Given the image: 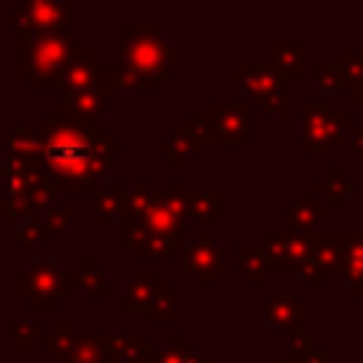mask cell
<instances>
[{
	"label": "cell",
	"mask_w": 363,
	"mask_h": 363,
	"mask_svg": "<svg viewBox=\"0 0 363 363\" xmlns=\"http://www.w3.org/2000/svg\"><path fill=\"white\" fill-rule=\"evenodd\" d=\"M119 150L122 145L113 142L105 128L74 119L62 102L43 119V173L57 193H96V182L105 176L111 156Z\"/></svg>",
	"instance_id": "obj_1"
},
{
	"label": "cell",
	"mask_w": 363,
	"mask_h": 363,
	"mask_svg": "<svg viewBox=\"0 0 363 363\" xmlns=\"http://www.w3.org/2000/svg\"><path fill=\"white\" fill-rule=\"evenodd\" d=\"M82 54V40L65 31L31 34L17 40V74L28 79L31 91H51L60 85L68 65Z\"/></svg>",
	"instance_id": "obj_2"
},
{
	"label": "cell",
	"mask_w": 363,
	"mask_h": 363,
	"mask_svg": "<svg viewBox=\"0 0 363 363\" xmlns=\"http://www.w3.org/2000/svg\"><path fill=\"white\" fill-rule=\"evenodd\" d=\"M119 37H122V48H119L122 71L136 82V88L156 91L173 65V48L162 37L159 26H122Z\"/></svg>",
	"instance_id": "obj_3"
},
{
	"label": "cell",
	"mask_w": 363,
	"mask_h": 363,
	"mask_svg": "<svg viewBox=\"0 0 363 363\" xmlns=\"http://www.w3.org/2000/svg\"><path fill=\"white\" fill-rule=\"evenodd\" d=\"M17 292L28 298L31 309H54L60 298H68L71 284L65 269L51 261H34L17 275Z\"/></svg>",
	"instance_id": "obj_4"
},
{
	"label": "cell",
	"mask_w": 363,
	"mask_h": 363,
	"mask_svg": "<svg viewBox=\"0 0 363 363\" xmlns=\"http://www.w3.org/2000/svg\"><path fill=\"white\" fill-rule=\"evenodd\" d=\"M354 128V116H329V111L318 102L301 105V153L312 156L326 145H337L343 130Z\"/></svg>",
	"instance_id": "obj_5"
},
{
	"label": "cell",
	"mask_w": 363,
	"mask_h": 363,
	"mask_svg": "<svg viewBox=\"0 0 363 363\" xmlns=\"http://www.w3.org/2000/svg\"><path fill=\"white\" fill-rule=\"evenodd\" d=\"M71 20L65 0H26L20 11L6 14V26L17 28L20 37L31 34H60Z\"/></svg>",
	"instance_id": "obj_6"
},
{
	"label": "cell",
	"mask_w": 363,
	"mask_h": 363,
	"mask_svg": "<svg viewBox=\"0 0 363 363\" xmlns=\"http://www.w3.org/2000/svg\"><path fill=\"white\" fill-rule=\"evenodd\" d=\"M207 116L216 125L218 142H250V105L247 102H213Z\"/></svg>",
	"instance_id": "obj_7"
},
{
	"label": "cell",
	"mask_w": 363,
	"mask_h": 363,
	"mask_svg": "<svg viewBox=\"0 0 363 363\" xmlns=\"http://www.w3.org/2000/svg\"><path fill=\"white\" fill-rule=\"evenodd\" d=\"M184 267L196 275L199 284H210L216 272L224 269V250L221 244H216L210 235H201L199 241H193L187 250H184Z\"/></svg>",
	"instance_id": "obj_8"
},
{
	"label": "cell",
	"mask_w": 363,
	"mask_h": 363,
	"mask_svg": "<svg viewBox=\"0 0 363 363\" xmlns=\"http://www.w3.org/2000/svg\"><path fill=\"white\" fill-rule=\"evenodd\" d=\"M136 224H139L147 235H156V238L167 241L173 250H176V247H184V241H187V235H184V221H182L176 213H170V210L164 207L162 196L153 201V207H150Z\"/></svg>",
	"instance_id": "obj_9"
},
{
	"label": "cell",
	"mask_w": 363,
	"mask_h": 363,
	"mask_svg": "<svg viewBox=\"0 0 363 363\" xmlns=\"http://www.w3.org/2000/svg\"><path fill=\"white\" fill-rule=\"evenodd\" d=\"M235 79L261 102L267 96H275V94H286V79L281 77V71L272 65H247L241 62L235 68Z\"/></svg>",
	"instance_id": "obj_10"
},
{
	"label": "cell",
	"mask_w": 363,
	"mask_h": 363,
	"mask_svg": "<svg viewBox=\"0 0 363 363\" xmlns=\"http://www.w3.org/2000/svg\"><path fill=\"white\" fill-rule=\"evenodd\" d=\"M337 269L340 281L352 286L357 298H363V233H340Z\"/></svg>",
	"instance_id": "obj_11"
},
{
	"label": "cell",
	"mask_w": 363,
	"mask_h": 363,
	"mask_svg": "<svg viewBox=\"0 0 363 363\" xmlns=\"http://www.w3.org/2000/svg\"><path fill=\"white\" fill-rule=\"evenodd\" d=\"M6 162H14L20 167H37L43 170V153H40V133L28 128H17L6 133Z\"/></svg>",
	"instance_id": "obj_12"
},
{
	"label": "cell",
	"mask_w": 363,
	"mask_h": 363,
	"mask_svg": "<svg viewBox=\"0 0 363 363\" xmlns=\"http://www.w3.org/2000/svg\"><path fill=\"white\" fill-rule=\"evenodd\" d=\"M162 284L159 272L156 269H136L133 281L125 286V295H122V309L125 312H145L150 298H153V289Z\"/></svg>",
	"instance_id": "obj_13"
},
{
	"label": "cell",
	"mask_w": 363,
	"mask_h": 363,
	"mask_svg": "<svg viewBox=\"0 0 363 363\" xmlns=\"http://www.w3.org/2000/svg\"><path fill=\"white\" fill-rule=\"evenodd\" d=\"M62 105H65V111H68L74 119L94 122V125H96V116L105 113V108H108V102H105V91H102L96 82L88 85V88H82V91H77V94H71Z\"/></svg>",
	"instance_id": "obj_14"
},
{
	"label": "cell",
	"mask_w": 363,
	"mask_h": 363,
	"mask_svg": "<svg viewBox=\"0 0 363 363\" xmlns=\"http://www.w3.org/2000/svg\"><path fill=\"white\" fill-rule=\"evenodd\" d=\"M264 318L281 329V332H298L301 329V306L295 298H286V295H275L264 303Z\"/></svg>",
	"instance_id": "obj_15"
},
{
	"label": "cell",
	"mask_w": 363,
	"mask_h": 363,
	"mask_svg": "<svg viewBox=\"0 0 363 363\" xmlns=\"http://www.w3.org/2000/svg\"><path fill=\"white\" fill-rule=\"evenodd\" d=\"M65 275H68V284H77V286L85 289L91 298H105V295H108L105 272L99 269L96 258H91V255H85V258L79 261V267L71 269V272H65Z\"/></svg>",
	"instance_id": "obj_16"
},
{
	"label": "cell",
	"mask_w": 363,
	"mask_h": 363,
	"mask_svg": "<svg viewBox=\"0 0 363 363\" xmlns=\"http://www.w3.org/2000/svg\"><path fill=\"white\" fill-rule=\"evenodd\" d=\"M96 65H99V62H96V54H94V51H82V54L68 65V71L62 74L60 88H65L68 94H77V91H82V88L94 85Z\"/></svg>",
	"instance_id": "obj_17"
},
{
	"label": "cell",
	"mask_w": 363,
	"mask_h": 363,
	"mask_svg": "<svg viewBox=\"0 0 363 363\" xmlns=\"http://www.w3.org/2000/svg\"><path fill=\"white\" fill-rule=\"evenodd\" d=\"M108 343L111 337H96V335H82L74 337L71 352H68V363H111L108 357Z\"/></svg>",
	"instance_id": "obj_18"
},
{
	"label": "cell",
	"mask_w": 363,
	"mask_h": 363,
	"mask_svg": "<svg viewBox=\"0 0 363 363\" xmlns=\"http://www.w3.org/2000/svg\"><path fill=\"white\" fill-rule=\"evenodd\" d=\"M349 193H352V182L343 176L340 167H329V173L312 184V196H323V204L329 207H337Z\"/></svg>",
	"instance_id": "obj_19"
},
{
	"label": "cell",
	"mask_w": 363,
	"mask_h": 363,
	"mask_svg": "<svg viewBox=\"0 0 363 363\" xmlns=\"http://www.w3.org/2000/svg\"><path fill=\"white\" fill-rule=\"evenodd\" d=\"M286 216L292 218V224H295V230H298V233H312V227L326 216V204H320V201H318V196L303 193V196H301V201H298V204H292V207L286 210Z\"/></svg>",
	"instance_id": "obj_20"
},
{
	"label": "cell",
	"mask_w": 363,
	"mask_h": 363,
	"mask_svg": "<svg viewBox=\"0 0 363 363\" xmlns=\"http://www.w3.org/2000/svg\"><path fill=\"white\" fill-rule=\"evenodd\" d=\"M159 150L170 159V164H173V167H184V164H187V159L199 153V142H196V139L182 128V130H176L170 139H164V142L159 145Z\"/></svg>",
	"instance_id": "obj_21"
},
{
	"label": "cell",
	"mask_w": 363,
	"mask_h": 363,
	"mask_svg": "<svg viewBox=\"0 0 363 363\" xmlns=\"http://www.w3.org/2000/svg\"><path fill=\"white\" fill-rule=\"evenodd\" d=\"M150 352V343L145 335H133V337H111L108 343V357L111 360H128V363H136V360H145V354Z\"/></svg>",
	"instance_id": "obj_22"
},
{
	"label": "cell",
	"mask_w": 363,
	"mask_h": 363,
	"mask_svg": "<svg viewBox=\"0 0 363 363\" xmlns=\"http://www.w3.org/2000/svg\"><path fill=\"white\" fill-rule=\"evenodd\" d=\"M264 269H275V272H284L292 267V258L286 252V244H284V233H264Z\"/></svg>",
	"instance_id": "obj_23"
},
{
	"label": "cell",
	"mask_w": 363,
	"mask_h": 363,
	"mask_svg": "<svg viewBox=\"0 0 363 363\" xmlns=\"http://www.w3.org/2000/svg\"><path fill=\"white\" fill-rule=\"evenodd\" d=\"M275 68L281 71V77H301V65H298V54H301V40L298 37H278L275 40Z\"/></svg>",
	"instance_id": "obj_24"
},
{
	"label": "cell",
	"mask_w": 363,
	"mask_h": 363,
	"mask_svg": "<svg viewBox=\"0 0 363 363\" xmlns=\"http://www.w3.org/2000/svg\"><path fill=\"white\" fill-rule=\"evenodd\" d=\"M130 250H133L136 258H170V255H173V247H170L167 241H162V238H156V235H147L142 227L133 233Z\"/></svg>",
	"instance_id": "obj_25"
},
{
	"label": "cell",
	"mask_w": 363,
	"mask_h": 363,
	"mask_svg": "<svg viewBox=\"0 0 363 363\" xmlns=\"http://www.w3.org/2000/svg\"><path fill=\"white\" fill-rule=\"evenodd\" d=\"M187 216L193 218H224V196L221 193H193L187 204Z\"/></svg>",
	"instance_id": "obj_26"
},
{
	"label": "cell",
	"mask_w": 363,
	"mask_h": 363,
	"mask_svg": "<svg viewBox=\"0 0 363 363\" xmlns=\"http://www.w3.org/2000/svg\"><path fill=\"white\" fill-rule=\"evenodd\" d=\"M145 318L153 320V323H164V320H173V286L170 284H159L153 289V298L145 309Z\"/></svg>",
	"instance_id": "obj_27"
},
{
	"label": "cell",
	"mask_w": 363,
	"mask_h": 363,
	"mask_svg": "<svg viewBox=\"0 0 363 363\" xmlns=\"http://www.w3.org/2000/svg\"><path fill=\"white\" fill-rule=\"evenodd\" d=\"M337 252H340V233H335V230L312 233V255H315L323 267L337 264Z\"/></svg>",
	"instance_id": "obj_28"
},
{
	"label": "cell",
	"mask_w": 363,
	"mask_h": 363,
	"mask_svg": "<svg viewBox=\"0 0 363 363\" xmlns=\"http://www.w3.org/2000/svg\"><path fill=\"white\" fill-rule=\"evenodd\" d=\"M3 332L9 335V337H14L17 340V346H31L34 340H43V335H45V326L40 323V320H11V323H6L3 326Z\"/></svg>",
	"instance_id": "obj_29"
},
{
	"label": "cell",
	"mask_w": 363,
	"mask_h": 363,
	"mask_svg": "<svg viewBox=\"0 0 363 363\" xmlns=\"http://www.w3.org/2000/svg\"><path fill=\"white\" fill-rule=\"evenodd\" d=\"M337 68H340L343 88L352 91V88L363 79V54H357V51H340V57H337Z\"/></svg>",
	"instance_id": "obj_30"
},
{
	"label": "cell",
	"mask_w": 363,
	"mask_h": 363,
	"mask_svg": "<svg viewBox=\"0 0 363 363\" xmlns=\"http://www.w3.org/2000/svg\"><path fill=\"white\" fill-rule=\"evenodd\" d=\"M238 261L244 267V272L250 275V284H261L264 281V255L261 250L250 247V244H238Z\"/></svg>",
	"instance_id": "obj_31"
},
{
	"label": "cell",
	"mask_w": 363,
	"mask_h": 363,
	"mask_svg": "<svg viewBox=\"0 0 363 363\" xmlns=\"http://www.w3.org/2000/svg\"><path fill=\"white\" fill-rule=\"evenodd\" d=\"M122 204H125V193L113 196V193H94V216L99 221H111L122 216Z\"/></svg>",
	"instance_id": "obj_32"
},
{
	"label": "cell",
	"mask_w": 363,
	"mask_h": 363,
	"mask_svg": "<svg viewBox=\"0 0 363 363\" xmlns=\"http://www.w3.org/2000/svg\"><path fill=\"white\" fill-rule=\"evenodd\" d=\"M284 244H286V252H289V258H292V267H295L298 261H303V258L312 255V233H298V230H292V233L284 235Z\"/></svg>",
	"instance_id": "obj_33"
},
{
	"label": "cell",
	"mask_w": 363,
	"mask_h": 363,
	"mask_svg": "<svg viewBox=\"0 0 363 363\" xmlns=\"http://www.w3.org/2000/svg\"><path fill=\"white\" fill-rule=\"evenodd\" d=\"M71 343H74V335H71V326L68 323H57L54 332H45L43 335V346L51 349V352H57V354H62V357H68Z\"/></svg>",
	"instance_id": "obj_34"
},
{
	"label": "cell",
	"mask_w": 363,
	"mask_h": 363,
	"mask_svg": "<svg viewBox=\"0 0 363 363\" xmlns=\"http://www.w3.org/2000/svg\"><path fill=\"white\" fill-rule=\"evenodd\" d=\"M162 201H164V207L170 210V213H176L182 221L187 218V204H190V193H187V184L182 182V179H176L173 182V187H170V193L167 196H162Z\"/></svg>",
	"instance_id": "obj_35"
},
{
	"label": "cell",
	"mask_w": 363,
	"mask_h": 363,
	"mask_svg": "<svg viewBox=\"0 0 363 363\" xmlns=\"http://www.w3.org/2000/svg\"><path fill=\"white\" fill-rule=\"evenodd\" d=\"M17 241L26 244V247H43L48 241V230L40 218H26L17 230Z\"/></svg>",
	"instance_id": "obj_36"
},
{
	"label": "cell",
	"mask_w": 363,
	"mask_h": 363,
	"mask_svg": "<svg viewBox=\"0 0 363 363\" xmlns=\"http://www.w3.org/2000/svg\"><path fill=\"white\" fill-rule=\"evenodd\" d=\"M312 74H315V85L323 88V91H337V88H343L337 62H318V65L312 68Z\"/></svg>",
	"instance_id": "obj_37"
},
{
	"label": "cell",
	"mask_w": 363,
	"mask_h": 363,
	"mask_svg": "<svg viewBox=\"0 0 363 363\" xmlns=\"http://www.w3.org/2000/svg\"><path fill=\"white\" fill-rule=\"evenodd\" d=\"M184 130H187L193 139L218 142V133H216V125L210 122V116H196V113H190V116L184 119Z\"/></svg>",
	"instance_id": "obj_38"
},
{
	"label": "cell",
	"mask_w": 363,
	"mask_h": 363,
	"mask_svg": "<svg viewBox=\"0 0 363 363\" xmlns=\"http://www.w3.org/2000/svg\"><path fill=\"white\" fill-rule=\"evenodd\" d=\"M295 267H298V272H301V281H303V284L320 286V284H326V278H329V275H326V269H329V267H323L315 255H309V258L298 261Z\"/></svg>",
	"instance_id": "obj_39"
},
{
	"label": "cell",
	"mask_w": 363,
	"mask_h": 363,
	"mask_svg": "<svg viewBox=\"0 0 363 363\" xmlns=\"http://www.w3.org/2000/svg\"><path fill=\"white\" fill-rule=\"evenodd\" d=\"M309 352H315V335H309V332H292L289 335V352H286V363L289 360H303Z\"/></svg>",
	"instance_id": "obj_40"
},
{
	"label": "cell",
	"mask_w": 363,
	"mask_h": 363,
	"mask_svg": "<svg viewBox=\"0 0 363 363\" xmlns=\"http://www.w3.org/2000/svg\"><path fill=\"white\" fill-rule=\"evenodd\" d=\"M26 199H28V204H34V207H48V210H51V204H54V199H57V190H54V184H51L48 179H43V182H37V184L28 187Z\"/></svg>",
	"instance_id": "obj_41"
},
{
	"label": "cell",
	"mask_w": 363,
	"mask_h": 363,
	"mask_svg": "<svg viewBox=\"0 0 363 363\" xmlns=\"http://www.w3.org/2000/svg\"><path fill=\"white\" fill-rule=\"evenodd\" d=\"M167 352L176 354L179 363H210V360H204V357L196 352V346H193L184 335H176V337L170 340V349H167Z\"/></svg>",
	"instance_id": "obj_42"
},
{
	"label": "cell",
	"mask_w": 363,
	"mask_h": 363,
	"mask_svg": "<svg viewBox=\"0 0 363 363\" xmlns=\"http://www.w3.org/2000/svg\"><path fill=\"white\" fill-rule=\"evenodd\" d=\"M43 224H45V230H54V233L68 230V210H65V207H51V210L45 213Z\"/></svg>",
	"instance_id": "obj_43"
},
{
	"label": "cell",
	"mask_w": 363,
	"mask_h": 363,
	"mask_svg": "<svg viewBox=\"0 0 363 363\" xmlns=\"http://www.w3.org/2000/svg\"><path fill=\"white\" fill-rule=\"evenodd\" d=\"M28 199L26 196H6V218H23L26 221V213H28Z\"/></svg>",
	"instance_id": "obj_44"
},
{
	"label": "cell",
	"mask_w": 363,
	"mask_h": 363,
	"mask_svg": "<svg viewBox=\"0 0 363 363\" xmlns=\"http://www.w3.org/2000/svg\"><path fill=\"white\" fill-rule=\"evenodd\" d=\"M261 108L269 111V113H275V116H286V111H289V105H286V94H275V96L261 99Z\"/></svg>",
	"instance_id": "obj_45"
},
{
	"label": "cell",
	"mask_w": 363,
	"mask_h": 363,
	"mask_svg": "<svg viewBox=\"0 0 363 363\" xmlns=\"http://www.w3.org/2000/svg\"><path fill=\"white\" fill-rule=\"evenodd\" d=\"M145 363H179V357H176V354H170L167 349L162 352V349L150 346V352L145 354Z\"/></svg>",
	"instance_id": "obj_46"
},
{
	"label": "cell",
	"mask_w": 363,
	"mask_h": 363,
	"mask_svg": "<svg viewBox=\"0 0 363 363\" xmlns=\"http://www.w3.org/2000/svg\"><path fill=\"white\" fill-rule=\"evenodd\" d=\"M352 147H354V153H360V156H363V128H357V130H354V136H352Z\"/></svg>",
	"instance_id": "obj_47"
},
{
	"label": "cell",
	"mask_w": 363,
	"mask_h": 363,
	"mask_svg": "<svg viewBox=\"0 0 363 363\" xmlns=\"http://www.w3.org/2000/svg\"><path fill=\"white\" fill-rule=\"evenodd\" d=\"M323 360H326V352H320V349H318V352H309L301 363H323Z\"/></svg>",
	"instance_id": "obj_48"
},
{
	"label": "cell",
	"mask_w": 363,
	"mask_h": 363,
	"mask_svg": "<svg viewBox=\"0 0 363 363\" xmlns=\"http://www.w3.org/2000/svg\"><path fill=\"white\" fill-rule=\"evenodd\" d=\"M352 99H354V102H360V105H363V79H360V82H357V85H354V88H352Z\"/></svg>",
	"instance_id": "obj_49"
},
{
	"label": "cell",
	"mask_w": 363,
	"mask_h": 363,
	"mask_svg": "<svg viewBox=\"0 0 363 363\" xmlns=\"http://www.w3.org/2000/svg\"><path fill=\"white\" fill-rule=\"evenodd\" d=\"M278 363H286V360H278Z\"/></svg>",
	"instance_id": "obj_50"
}]
</instances>
